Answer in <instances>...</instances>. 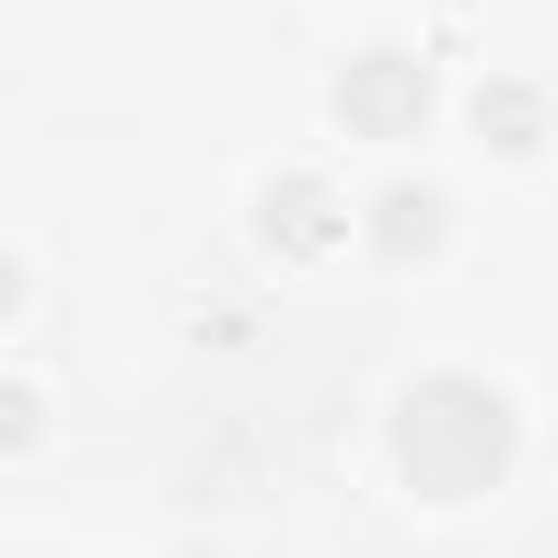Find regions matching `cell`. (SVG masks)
Returning a JSON list of instances; mask_svg holds the SVG:
<instances>
[{"label":"cell","instance_id":"obj_1","mask_svg":"<svg viewBox=\"0 0 558 558\" xmlns=\"http://www.w3.org/2000/svg\"><path fill=\"white\" fill-rule=\"evenodd\" d=\"M514 453V410L506 392L471 375H427L392 410V462L418 497H480Z\"/></svg>","mask_w":558,"mask_h":558},{"label":"cell","instance_id":"obj_2","mask_svg":"<svg viewBox=\"0 0 558 558\" xmlns=\"http://www.w3.org/2000/svg\"><path fill=\"white\" fill-rule=\"evenodd\" d=\"M340 113L357 122V131H375V140H392V131H410L418 113H427V61L418 52H357L349 70H340Z\"/></svg>","mask_w":558,"mask_h":558},{"label":"cell","instance_id":"obj_3","mask_svg":"<svg viewBox=\"0 0 558 558\" xmlns=\"http://www.w3.org/2000/svg\"><path fill=\"white\" fill-rule=\"evenodd\" d=\"M262 227H270V244L314 253V244H331V235H340V209H331V192H323L314 174H288V183H270V192H262Z\"/></svg>","mask_w":558,"mask_h":558},{"label":"cell","instance_id":"obj_4","mask_svg":"<svg viewBox=\"0 0 558 558\" xmlns=\"http://www.w3.org/2000/svg\"><path fill=\"white\" fill-rule=\"evenodd\" d=\"M436 235H445V192H436V183H384V192H375V244H384L392 262L427 253Z\"/></svg>","mask_w":558,"mask_h":558},{"label":"cell","instance_id":"obj_5","mask_svg":"<svg viewBox=\"0 0 558 558\" xmlns=\"http://www.w3.org/2000/svg\"><path fill=\"white\" fill-rule=\"evenodd\" d=\"M480 122H488L506 148H532L549 113H541V87H523V78H488V87H480Z\"/></svg>","mask_w":558,"mask_h":558}]
</instances>
